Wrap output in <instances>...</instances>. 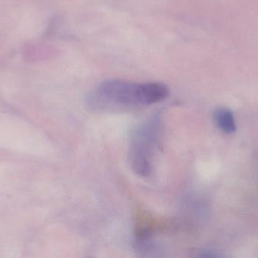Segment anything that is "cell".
Here are the masks:
<instances>
[{"mask_svg":"<svg viewBox=\"0 0 258 258\" xmlns=\"http://www.w3.org/2000/svg\"><path fill=\"white\" fill-rule=\"evenodd\" d=\"M214 121L217 127L227 134H231L236 130L234 116L229 109H217L214 112Z\"/></svg>","mask_w":258,"mask_h":258,"instance_id":"cell-3","label":"cell"},{"mask_svg":"<svg viewBox=\"0 0 258 258\" xmlns=\"http://www.w3.org/2000/svg\"><path fill=\"white\" fill-rule=\"evenodd\" d=\"M156 127L153 123L146 124L135 133L129 159L135 173L148 176L152 171V157L156 144Z\"/></svg>","mask_w":258,"mask_h":258,"instance_id":"cell-2","label":"cell"},{"mask_svg":"<svg viewBox=\"0 0 258 258\" xmlns=\"http://www.w3.org/2000/svg\"><path fill=\"white\" fill-rule=\"evenodd\" d=\"M102 98L125 106H150L163 101L169 89L159 83H133L122 80L103 82L98 88Z\"/></svg>","mask_w":258,"mask_h":258,"instance_id":"cell-1","label":"cell"}]
</instances>
